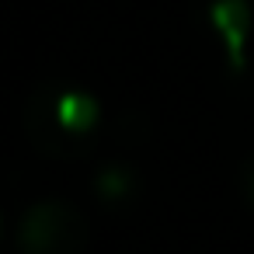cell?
Returning <instances> with one entry per match:
<instances>
[{
	"label": "cell",
	"instance_id": "277c9868",
	"mask_svg": "<svg viewBox=\"0 0 254 254\" xmlns=\"http://www.w3.org/2000/svg\"><path fill=\"white\" fill-rule=\"evenodd\" d=\"M129 188V178L122 174V171H105L101 174V191L105 195H119V191H126Z\"/></svg>",
	"mask_w": 254,
	"mask_h": 254
},
{
	"label": "cell",
	"instance_id": "7a4b0ae2",
	"mask_svg": "<svg viewBox=\"0 0 254 254\" xmlns=\"http://www.w3.org/2000/svg\"><path fill=\"white\" fill-rule=\"evenodd\" d=\"M209 18L226 42V56L233 63V73H240L244 70V39H247V28H251L247 0H209Z\"/></svg>",
	"mask_w": 254,
	"mask_h": 254
},
{
	"label": "cell",
	"instance_id": "3957f363",
	"mask_svg": "<svg viewBox=\"0 0 254 254\" xmlns=\"http://www.w3.org/2000/svg\"><path fill=\"white\" fill-rule=\"evenodd\" d=\"M53 112H56V122L66 132H87L98 122V101L91 94H80V91L60 94L56 105H53Z\"/></svg>",
	"mask_w": 254,
	"mask_h": 254
},
{
	"label": "cell",
	"instance_id": "5b68a950",
	"mask_svg": "<svg viewBox=\"0 0 254 254\" xmlns=\"http://www.w3.org/2000/svg\"><path fill=\"white\" fill-rule=\"evenodd\" d=\"M247 188H251V198H254V164H251V178H247Z\"/></svg>",
	"mask_w": 254,
	"mask_h": 254
},
{
	"label": "cell",
	"instance_id": "6da1fadb",
	"mask_svg": "<svg viewBox=\"0 0 254 254\" xmlns=\"http://www.w3.org/2000/svg\"><path fill=\"white\" fill-rule=\"evenodd\" d=\"M84 223L66 202H39L21 219V247L28 254H73Z\"/></svg>",
	"mask_w": 254,
	"mask_h": 254
}]
</instances>
